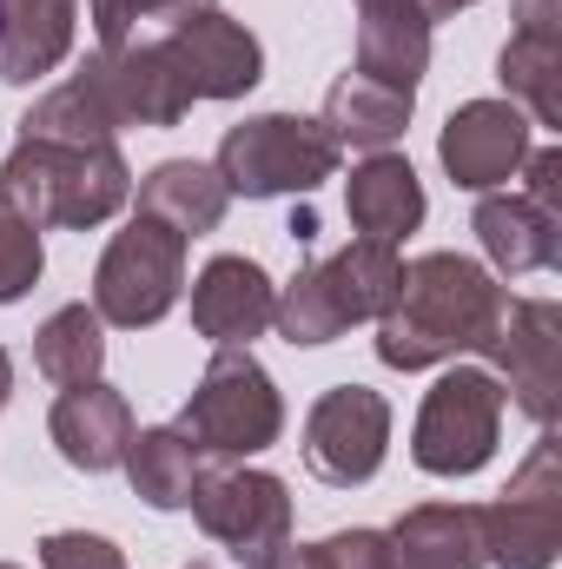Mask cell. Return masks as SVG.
Here are the masks:
<instances>
[{"instance_id": "1", "label": "cell", "mask_w": 562, "mask_h": 569, "mask_svg": "<svg viewBox=\"0 0 562 569\" xmlns=\"http://www.w3.org/2000/svg\"><path fill=\"white\" fill-rule=\"evenodd\" d=\"M510 291L463 252H423L398 272L391 305L378 311V358L391 371H430L463 351H483Z\"/></svg>"}, {"instance_id": "2", "label": "cell", "mask_w": 562, "mask_h": 569, "mask_svg": "<svg viewBox=\"0 0 562 569\" xmlns=\"http://www.w3.org/2000/svg\"><path fill=\"white\" fill-rule=\"evenodd\" d=\"M0 192L47 232H93L133 199L120 140H20L0 166Z\"/></svg>"}, {"instance_id": "3", "label": "cell", "mask_w": 562, "mask_h": 569, "mask_svg": "<svg viewBox=\"0 0 562 569\" xmlns=\"http://www.w3.org/2000/svg\"><path fill=\"white\" fill-rule=\"evenodd\" d=\"M398 272H404L398 246H384V239H351L344 252L311 259L298 279L284 284L272 325H279L291 345H331V338H344L351 325H364V318H378V311L391 305Z\"/></svg>"}, {"instance_id": "4", "label": "cell", "mask_w": 562, "mask_h": 569, "mask_svg": "<svg viewBox=\"0 0 562 569\" xmlns=\"http://www.w3.org/2000/svg\"><path fill=\"white\" fill-rule=\"evenodd\" d=\"M172 430L205 463H245V457L272 450L284 437V398L252 351H212V365L199 371V385H192Z\"/></svg>"}, {"instance_id": "5", "label": "cell", "mask_w": 562, "mask_h": 569, "mask_svg": "<svg viewBox=\"0 0 562 569\" xmlns=\"http://www.w3.org/2000/svg\"><path fill=\"white\" fill-rule=\"evenodd\" d=\"M344 146L324 133V120L304 113H259L219 140V179L239 199H284V192H318L338 172Z\"/></svg>"}, {"instance_id": "6", "label": "cell", "mask_w": 562, "mask_h": 569, "mask_svg": "<svg viewBox=\"0 0 562 569\" xmlns=\"http://www.w3.org/2000/svg\"><path fill=\"white\" fill-rule=\"evenodd\" d=\"M185 246L192 239H179L165 219L133 212L113 232V246L100 252V266H93V311H100V325H120V331L159 325L179 305V291H185Z\"/></svg>"}, {"instance_id": "7", "label": "cell", "mask_w": 562, "mask_h": 569, "mask_svg": "<svg viewBox=\"0 0 562 569\" xmlns=\"http://www.w3.org/2000/svg\"><path fill=\"white\" fill-rule=\"evenodd\" d=\"M503 385L476 365H456L430 385L418 411V430H411V457L430 477H476L490 457H496V437H503Z\"/></svg>"}, {"instance_id": "8", "label": "cell", "mask_w": 562, "mask_h": 569, "mask_svg": "<svg viewBox=\"0 0 562 569\" xmlns=\"http://www.w3.org/2000/svg\"><path fill=\"white\" fill-rule=\"evenodd\" d=\"M476 537H483V563H496V569H556L562 457H556V437L550 430L536 437V450L523 457V470L510 477V490L476 510Z\"/></svg>"}, {"instance_id": "9", "label": "cell", "mask_w": 562, "mask_h": 569, "mask_svg": "<svg viewBox=\"0 0 562 569\" xmlns=\"http://www.w3.org/2000/svg\"><path fill=\"white\" fill-rule=\"evenodd\" d=\"M185 510L199 517V530L212 543H225L245 569H265L291 543V490H284V477L252 470V463L205 470Z\"/></svg>"}, {"instance_id": "10", "label": "cell", "mask_w": 562, "mask_h": 569, "mask_svg": "<svg viewBox=\"0 0 562 569\" xmlns=\"http://www.w3.org/2000/svg\"><path fill=\"white\" fill-rule=\"evenodd\" d=\"M490 378L503 385V398H516V411L536 430L556 425V391H562V305L556 298H510L490 345Z\"/></svg>"}, {"instance_id": "11", "label": "cell", "mask_w": 562, "mask_h": 569, "mask_svg": "<svg viewBox=\"0 0 562 569\" xmlns=\"http://www.w3.org/2000/svg\"><path fill=\"white\" fill-rule=\"evenodd\" d=\"M391 450V405L371 385H331L304 411V470L331 490L371 483Z\"/></svg>"}, {"instance_id": "12", "label": "cell", "mask_w": 562, "mask_h": 569, "mask_svg": "<svg viewBox=\"0 0 562 569\" xmlns=\"http://www.w3.org/2000/svg\"><path fill=\"white\" fill-rule=\"evenodd\" d=\"M159 47L172 53L179 80L192 100H245L259 80H265V47L245 20L205 7V13H185L159 33Z\"/></svg>"}, {"instance_id": "13", "label": "cell", "mask_w": 562, "mask_h": 569, "mask_svg": "<svg viewBox=\"0 0 562 569\" xmlns=\"http://www.w3.org/2000/svg\"><path fill=\"white\" fill-rule=\"evenodd\" d=\"M443 172L463 186V192H496L523 172L530 159V113L510 107V100H463L450 120H443V140H436Z\"/></svg>"}, {"instance_id": "14", "label": "cell", "mask_w": 562, "mask_h": 569, "mask_svg": "<svg viewBox=\"0 0 562 569\" xmlns=\"http://www.w3.org/2000/svg\"><path fill=\"white\" fill-rule=\"evenodd\" d=\"M272 311H279V284L265 279V266L245 259V252H219L192 279V325L219 351H252V338L272 331Z\"/></svg>"}, {"instance_id": "15", "label": "cell", "mask_w": 562, "mask_h": 569, "mask_svg": "<svg viewBox=\"0 0 562 569\" xmlns=\"http://www.w3.org/2000/svg\"><path fill=\"white\" fill-rule=\"evenodd\" d=\"M496 80L530 127H562V0H516V33L496 53Z\"/></svg>"}, {"instance_id": "16", "label": "cell", "mask_w": 562, "mask_h": 569, "mask_svg": "<svg viewBox=\"0 0 562 569\" xmlns=\"http://www.w3.org/2000/svg\"><path fill=\"white\" fill-rule=\"evenodd\" d=\"M93 80L107 87L120 127H179L192 113V93L172 67V53L159 40H127V47H100L93 60Z\"/></svg>"}, {"instance_id": "17", "label": "cell", "mask_w": 562, "mask_h": 569, "mask_svg": "<svg viewBox=\"0 0 562 569\" xmlns=\"http://www.w3.org/2000/svg\"><path fill=\"white\" fill-rule=\"evenodd\" d=\"M47 437H53V450L73 463V470H87V477H100V470H120L127 463V443H133V405L113 391V385H73V391H60V405H53V418H47Z\"/></svg>"}, {"instance_id": "18", "label": "cell", "mask_w": 562, "mask_h": 569, "mask_svg": "<svg viewBox=\"0 0 562 569\" xmlns=\"http://www.w3.org/2000/svg\"><path fill=\"white\" fill-rule=\"evenodd\" d=\"M470 226H476L490 266L510 272V279L550 272L562 259V212H543V206L523 199V192H483V206H476Z\"/></svg>"}, {"instance_id": "19", "label": "cell", "mask_w": 562, "mask_h": 569, "mask_svg": "<svg viewBox=\"0 0 562 569\" xmlns=\"http://www.w3.org/2000/svg\"><path fill=\"white\" fill-rule=\"evenodd\" d=\"M378 569H483V537L470 503H418L384 530Z\"/></svg>"}, {"instance_id": "20", "label": "cell", "mask_w": 562, "mask_h": 569, "mask_svg": "<svg viewBox=\"0 0 562 569\" xmlns=\"http://www.w3.org/2000/svg\"><path fill=\"white\" fill-rule=\"evenodd\" d=\"M80 0H0V80L33 87L73 53Z\"/></svg>"}, {"instance_id": "21", "label": "cell", "mask_w": 562, "mask_h": 569, "mask_svg": "<svg viewBox=\"0 0 562 569\" xmlns=\"http://www.w3.org/2000/svg\"><path fill=\"white\" fill-rule=\"evenodd\" d=\"M344 212H351V226H358L364 239H384V246L411 239L423 226V186H418V172H411V159L371 152V159L344 179Z\"/></svg>"}, {"instance_id": "22", "label": "cell", "mask_w": 562, "mask_h": 569, "mask_svg": "<svg viewBox=\"0 0 562 569\" xmlns=\"http://www.w3.org/2000/svg\"><path fill=\"white\" fill-rule=\"evenodd\" d=\"M225 206H232V192H225L219 166H205V159H159L140 179V206L133 212L165 219L179 239H205V232H219Z\"/></svg>"}, {"instance_id": "23", "label": "cell", "mask_w": 562, "mask_h": 569, "mask_svg": "<svg viewBox=\"0 0 562 569\" xmlns=\"http://www.w3.org/2000/svg\"><path fill=\"white\" fill-rule=\"evenodd\" d=\"M351 73L418 100V80L430 73V20H423V7H364Z\"/></svg>"}, {"instance_id": "24", "label": "cell", "mask_w": 562, "mask_h": 569, "mask_svg": "<svg viewBox=\"0 0 562 569\" xmlns=\"http://www.w3.org/2000/svg\"><path fill=\"white\" fill-rule=\"evenodd\" d=\"M411 93H391L364 73H344L331 93H324V133L338 146H364V152H391L411 127Z\"/></svg>"}, {"instance_id": "25", "label": "cell", "mask_w": 562, "mask_h": 569, "mask_svg": "<svg viewBox=\"0 0 562 569\" xmlns=\"http://www.w3.org/2000/svg\"><path fill=\"white\" fill-rule=\"evenodd\" d=\"M33 365L47 385L73 391V385H93L107 371V325L93 305H60L40 331H33Z\"/></svg>"}, {"instance_id": "26", "label": "cell", "mask_w": 562, "mask_h": 569, "mask_svg": "<svg viewBox=\"0 0 562 569\" xmlns=\"http://www.w3.org/2000/svg\"><path fill=\"white\" fill-rule=\"evenodd\" d=\"M127 477H133V497H145L152 510H185L192 490H199V477H205V457H199L172 425L133 430V443H127Z\"/></svg>"}, {"instance_id": "27", "label": "cell", "mask_w": 562, "mask_h": 569, "mask_svg": "<svg viewBox=\"0 0 562 569\" xmlns=\"http://www.w3.org/2000/svg\"><path fill=\"white\" fill-rule=\"evenodd\" d=\"M47 272V252H40V226L0 192V305H13V298H27L33 284Z\"/></svg>"}, {"instance_id": "28", "label": "cell", "mask_w": 562, "mask_h": 569, "mask_svg": "<svg viewBox=\"0 0 562 569\" xmlns=\"http://www.w3.org/2000/svg\"><path fill=\"white\" fill-rule=\"evenodd\" d=\"M205 7H219V0H87L100 47H127V40H140V27H152V20L172 27V20L205 13Z\"/></svg>"}, {"instance_id": "29", "label": "cell", "mask_w": 562, "mask_h": 569, "mask_svg": "<svg viewBox=\"0 0 562 569\" xmlns=\"http://www.w3.org/2000/svg\"><path fill=\"white\" fill-rule=\"evenodd\" d=\"M384 530H338L324 543H284L265 569H378Z\"/></svg>"}, {"instance_id": "30", "label": "cell", "mask_w": 562, "mask_h": 569, "mask_svg": "<svg viewBox=\"0 0 562 569\" xmlns=\"http://www.w3.org/2000/svg\"><path fill=\"white\" fill-rule=\"evenodd\" d=\"M40 569H127V557L93 530H53L40 537Z\"/></svg>"}, {"instance_id": "31", "label": "cell", "mask_w": 562, "mask_h": 569, "mask_svg": "<svg viewBox=\"0 0 562 569\" xmlns=\"http://www.w3.org/2000/svg\"><path fill=\"white\" fill-rule=\"evenodd\" d=\"M523 199H536L543 212H562V146H530V159H523Z\"/></svg>"}, {"instance_id": "32", "label": "cell", "mask_w": 562, "mask_h": 569, "mask_svg": "<svg viewBox=\"0 0 562 569\" xmlns=\"http://www.w3.org/2000/svg\"><path fill=\"white\" fill-rule=\"evenodd\" d=\"M423 7V20L436 27V20H450V13H463V7H476V0H418Z\"/></svg>"}, {"instance_id": "33", "label": "cell", "mask_w": 562, "mask_h": 569, "mask_svg": "<svg viewBox=\"0 0 562 569\" xmlns=\"http://www.w3.org/2000/svg\"><path fill=\"white\" fill-rule=\"evenodd\" d=\"M7 398H13V358L0 351V405H7Z\"/></svg>"}, {"instance_id": "34", "label": "cell", "mask_w": 562, "mask_h": 569, "mask_svg": "<svg viewBox=\"0 0 562 569\" xmlns=\"http://www.w3.org/2000/svg\"><path fill=\"white\" fill-rule=\"evenodd\" d=\"M364 7H418V0H358V13H364Z\"/></svg>"}, {"instance_id": "35", "label": "cell", "mask_w": 562, "mask_h": 569, "mask_svg": "<svg viewBox=\"0 0 562 569\" xmlns=\"http://www.w3.org/2000/svg\"><path fill=\"white\" fill-rule=\"evenodd\" d=\"M0 569H20V563H0Z\"/></svg>"}]
</instances>
